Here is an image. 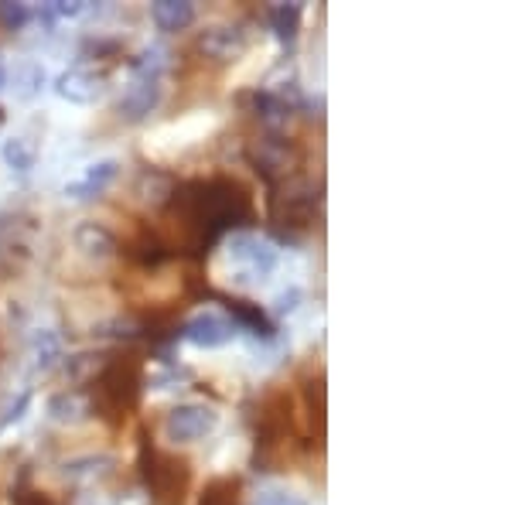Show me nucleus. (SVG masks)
Here are the masks:
<instances>
[{"instance_id":"obj_26","label":"nucleus","mask_w":512,"mask_h":505,"mask_svg":"<svg viewBox=\"0 0 512 505\" xmlns=\"http://www.w3.org/2000/svg\"><path fill=\"white\" fill-rule=\"evenodd\" d=\"M256 505H308V502L297 499L291 492H263L260 499H256Z\"/></svg>"},{"instance_id":"obj_16","label":"nucleus","mask_w":512,"mask_h":505,"mask_svg":"<svg viewBox=\"0 0 512 505\" xmlns=\"http://www.w3.org/2000/svg\"><path fill=\"white\" fill-rule=\"evenodd\" d=\"M253 110H256V120H260L267 130H280V127H287V120H291V106H287L277 93H270V89L253 93Z\"/></svg>"},{"instance_id":"obj_1","label":"nucleus","mask_w":512,"mask_h":505,"mask_svg":"<svg viewBox=\"0 0 512 505\" xmlns=\"http://www.w3.org/2000/svg\"><path fill=\"white\" fill-rule=\"evenodd\" d=\"M168 215L195 250H205L226 233L246 226L253 219V202L236 178L185 181L171 192Z\"/></svg>"},{"instance_id":"obj_24","label":"nucleus","mask_w":512,"mask_h":505,"mask_svg":"<svg viewBox=\"0 0 512 505\" xmlns=\"http://www.w3.org/2000/svg\"><path fill=\"white\" fill-rule=\"evenodd\" d=\"M31 18H35V11L28 4H21V0H0V24L7 31H21Z\"/></svg>"},{"instance_id":"obj_19","label":"nucleus","mask_w":512,"mask_h":505,"mask_svg":"<svg viewBox=\"0 0 512 505\" xmlns=\"http://www.w3.org/2000/svg\"><path fill=\"white\" fill-rule=\"evenodd\" d=\"M301 4H274L270 7V24H274V35L284 41V45H291L297 38V24H301Z\"/></svg>"},{"instance_id":"obj_27","label":"nucleus","mask_w":512,"mask_h":505,"mask_svg":"<svg viewBox=\"0 0 512 505\" xmlns=\"http://www.w3.org/2000/svg\"><path fill=\"white\" fill-rule=\"evenodd\" d=\"M14 505H52V499L41 492H31V488H14Z\"/></svg>"},{"instance_id":"obj_17","label":"nucleus","mask_w":512,"mask_h":505,"mask_svg":"<svg viewBox=\"0 0 512 505\" xmlns=\"http://www.w3.org/2000/svg\"><path fill=\"white\" fill-rule=\"evenodd\" d=\"M171 65V52L164 45H147L144 52H137L134 59L127 62L130 76H140V79H161L164 69Z\"/></svg>"},{"instance_id":"obj_14","label":"nucleus","mask_w":512,"mask_h":505,"mask_svg":"<svg viewBox=\"0 0 512 505\" xmlns=\"http://www.w3.org/2000/svg\"><path fill=\"white\" fill-rule=\"evenodd\" d=\"M151 21L158 24L161 31L175 35V31L192 28L195 4H192V0H154V4H151Z\"/></svg>"},{"instance_id":"obj_20","label":"nucleus","mask_w":512,"mask_h":505,"mask_svg":"<svg viewBox=\"0 0 512 505\" xmlns=\"http://www.w3.org/2000/svg\"><path fill=\"white\" fill-rule=\"evenodd\" d=\"M35 157H38V151L31 140H24V137L4 140V161H7V168L18 171V175H28V171L35 168Z\"/></svg>"},{"instance_id":"obj_15","label":"nucleus","mask_w":512,"mask_h":505,"mask_svg":"<svg viewBox=\"0 0 512 505\" xmlns=\"http://www.w3.org/2000/svg\"><path fill=\"white\" fill-rule=\"evenodd\" d=\"M113 465H117V461L106 458V454H86V458L65 461V465H62V475H65V482H72V485H82V482H99V478L110 475Z\"/></svg>"},{"instance_id":"obj_5","label":"nucleus","mask_w":512,"mask_h":505,"mask_svg":"<svg viewBox=\"0 0 512 505\" xmlns=\"http://www.w3.org/2000/svg\"><path fill=\"white\" fill-rule=\"evenodd\" d=\"M219 427V413L205 403H181L164 417V437L171 444H192L209 437Z\"/></svg>"},{"instance_id":"obj_21","label":"nucleus","mask_w":512,"mask_h":505,"mask_svg":"<svg viewBox=\"0 0 512 505\" xmlns=\"http://www.w3.org/2000/svg\"><path fill=\"white\" fill-rule=\"evenodd\" d=\"M59 359H62V338L52 328H41L35 335V366L41 372H48Z\"/></svg>"},{"instance_id":"obj_28","label":"nucleus","mask_w":512,"mask_h":505,"mask_svg":"<svg viewBox=\"0 0 512 505\" xmlns=\"http://www.w3.org/2000/svg\"><path fill=\"white\" fill-rule=\"evenodd\" d=\"M297 301H301V291H297V287H291V291H284V294L277 297L274 311H277V314H291V311L297 308Z\"/></svg>"},{"instance_id":"obj_18","label":"nucleus","mask_w":512,"mask_h":505,"mask_svg":"<svg viewBox=\"0 0 512 505\" xmlns=\"http://www.w3.org/2000/svg\"><path fill=\"white\" fill-rule=\"evenodd\" d=\"M7 86L14 89L18 99H35L45 86V69L38 62H21L14 65V72H7Z\"/></svg>"},{"instance_id":"obj_13","label":"nucleus","mask_w":512,"mask_h":505,"mask_svg":"<svg viewBox=\"0 0 512 505\" xmlns=\"http://www.w3.org/2000/svg\"><path fill=\"white\" fill-rule=\"evenodd\" d=\"M117 175H120V164L106 157V161L89 164L86 175H82L79 181H69V185H65V195H69V198H79V202H89V198L103 195L106 188H110L113 181H117Z\"/></svg>"},{"instance_id":"obj_22","label":"nucleus","mask_w":512,"mask_h":505,"mask_svg":"<svg viewBox=\"0 0 512 505\" xmlns=\"http://www.w3.org/2000/svg\"><path fill=\"white\" fill-rule=\"evenodd\" d=\"M198 505H239V482L236 478H216L202 488Z\"/></svg>"},{"instance_id":"obj_25","label":"nucleus","mask_w":512,"mask_h":505,"mask_svg":"<svg viewBox=\"0 0 512 505\" xmlns=\"http://www.w3.org/2000/svg\"><path fill=\"white\" fill-rule=\"evenodd\" d=\"M28 407H31V389H21L18 396H14V393L7 396V400L0 403V430L11 427V424H18Z\"/></svg>"},{"instance_id":"obj_6","label":"nucleus","mask_w":512,"mask_h":505,"mask_svg":"<svg viewBox=\"0 0 512 505\" xmlns=\"http://www.w3.org/2000/svg\"><path fill=\"white\" fill-rule=\"evenodd\" d=\"M236 335V325L219 311H198L181 325V338L195 349H222Z\"/></svg>"},{"instance_id":"obj_23","label":"nucleus","mask_w":512,"mask_h":505,"mask_svg":"<svg viewBox=\"0 0 512 505\" xmlns=\"http://www.w3.org/2000/svg\"><path fill=\"white\" fill-rule=\"evenodd\" d=\"M229 311H233L239 325H246V328L253 331V335H260V338H274V325H270V321L263 318V311L256 308V304L233 301V304H229Z\"/></svg>"},{"instance_id":"obj_8","label":"nucleus","mask_w":512,"mask_h":505,"mask_svg":"<svg viewBox=\"0 0 512 505\" xmlns=\"http://www.w3.org/2000/svg\"><path fill=\"white\" fill-rule=\"evenodd\" d=\"M55 93L76 106H89L106 93V76L96 69H86V65H72L55 79Z\"/></svg>"},{"instance_id":"obj_2","label":"nucleus","mask_w":512,"mask_h":505,"mask_svg":"<svg viewBox=\"0 0 512 505\" xmlns=\"http://www.w3.org/2000/svg\"><path fill=\"white\" fill-rule=\"evenodd\" d=\"M140 475H144L147 488L161 505H181L188 488V461L171 458V454L154 451L147 434L140 437Z\"/></svg>"},{"instance_id":"obj_12","label":"nucleus","mask_w":512,"mask_h":505,"mask_svg":"<svg viewBox=\"0 0 512 505\" xmlns=\"http://www.w3.org/2000/svg\"><path fill=\"white\" fill-rule=\"evenodd\" d=\"M253 164L270 185H277L280 178H287L294 157H291V144L284 137H263L260 144L253 147Z\"/></svg>"},{"instance_id":"obj_10","label":"nucleus","mask_w":512,"mask_h":505,"mask_svg":"<svg viewBox=\"0 0 512 505\" xmlns=\"http://www.w3.org/2000/svg\"><path fill=\"white\" fill-rule=\"evenodd\" d=\"M72 243H76V250L93 263H106L120 253V239L113 236V229H106L103 222H93V219L79 222V226L72 229Z\"/></svg>"},{"instance_id":"obj_9","label":"nucleus","mask_w":512,"mask_h":505,"mask_svg":"<svg viewBox=\"0 0 512 505\" xmlns=\"http://www.w3.org/2000/svg\"><path fill=\"white\" fill-rule=\"evenodd\" d=\"M161 93H164V89H161V79H140V76H130L127 89H123V96H120V103H117L120 117L127 120V123L147 120L154 110H158Z\"/></svg>"},{"instance_id":"obj_3","label":"nucleus","mask_w":512,"mask_h":505,"mask_svg":"<svg viewBox=\"0 0 512 505\" xmlns=\"http://www.w3.org/2000/svg\"><path fill=\"white\" fill-rule=\"evenodd\" d=\"M140 393H144V369L134 355H117L99 372V403L113 413L137 410Z\"/></svg>"},{"instance_id":"obj_11","label":"nucleus","mask_w":512,"mask_h":505,"mask_svg":"<svg viewBox=\"0 0 512 505\" xmlns=\"http://www.w3.org/2000/svg\"><path fill=\"white\" fill-rule=\"evenodd\" d=\"M45 413L52 424H62V427L86 424V420L93 417V396L82 393V389H59V393L48 396Z\"/></svg>"},{"instance_id":"obj_4","label":"nucleus","mask_w":512,"mask_h":505,"mask_svg":"<svg viewBox=\"0 0 512 505\" xmlns=\"http://www.w3.org/2000/svg\"><path fill=\"white\" fill-rule=\"evenodd\" d=\"M229 260L239 267L243 280L256 284V280H267L274 273L277 250L274 243H267V239L256 233H233V239H229Z\"/></svg>"},{"instance_id":"obj_7","label":"nucleus","mask_w":512,"mask_h":505,"mask_svg":"<svg viewBox=\"0 0 512 505\" xmlns=\"http://www.w3.org/2000/svg\"><path fill=\"white\" fill-rule=\"evenodd\" d=\"M246 45H250V38L236 24H209L198 35V52L212 62H236L246 52Z\"/></svg>"},{"instance_id":"obj_29","label":"nucleus","mask_w":512,"mask_h":505,"mask_svg":"<svg viewBox=\"0 0 512 505\" xmlns=\"http://www.w3.org/2000/svg\"><path fill=\"white\" fill-rule=\"evenodd\" d=\"M4 86H7V65L0 62V89H4Z\"/></svg>"}]
</instances>
